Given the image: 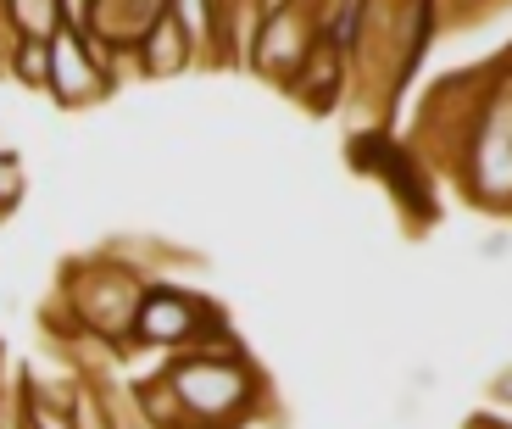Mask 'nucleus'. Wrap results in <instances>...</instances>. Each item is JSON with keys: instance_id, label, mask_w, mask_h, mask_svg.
I'll list each match as a JSON object with an SVG mask.
<instances>
[{"instance_id": "obj_1", "label": "nucleus", "mask_w": 512, "mask_h": 429, "mask_svg": "<svg viewBox=\"0 0 512 429\" xmlns=\"http://www.w3.org/2000/svg\"><path fill=\"white\" fill-rule=\"evenodd\" d=\"M162 385L173 390L179 402V429H240L245 418L262 407L268 385H262V368L251 363L245 346L229 351H179L167 363Z\"/></svg>"}, {"instance_id": "obj_2", "label": "nucleus", "mask_w": 512, "mask_h": 429, "mask_svg": "<svg viewBox=\"0 0 512 429\" xmlns=\"http://www.w3.org/2000/svg\"><path fill=\"white\" fill-rule=\"evenodd\" d=\"M234 329L223 318L218 301H206L201 290H184V285H167V279H151L134 307V324H128L123 346H151V351H206V346H229Z\"/></svg>"}, {"instance_id": "obj_3", "label": "nucleus", "mask_w": 512, "mask_h": 429, "mask_svg": "<svg viewBox=\"0 0 512 429\" xmlns=\"http://www.w3.org/2000/svg\"><path fill=\"white\" fill-rule=\"evenodd\" d=\"M451 184L474 207L507 218V207H512V78L496 84V95L485 101L479 123L468 129V145H462V162H457V179Z\"/></svg>"}, {"instance_id": "obj_4", "label": "nucleus", "mask_w": 512, "mask_h": 429, "mask_svg": "<svg viewBox=\"0 0 512 429\" xmlns=\"http://www.w3.org/2000/svg\"><path fill=\"white\" fill-rule=\"evenodd\" d=\"M312 39H318V17L301 6V0H290L284 12L262 17V28H256L251 39V56H245V67H256V73L268 78L273 90H290L295 73H301V62H307Z\"/></svg>"}, {"instance_id": "obj_5", "label": "nucleus", "mask_w": 512, "mask_h": 429, "mask_svg": "<svg viewBox=\"0 0 512 429\" xmlns=\"http://www.w3.org/2000/svg\"><path fill=\"white\" fill-rule=\"evenodd\" d=\"M45 95L62 112H84V106L112 95V78H106L101 56H95V45L78 28H56L51 34V78H45Z\"/></svg>"}, {"instance_id": "obj_6", "label": "nucleus", "mask_w": 512, "mask_h": 429, "mask_svg": "<svg viewBox=\"0 0 512 429\" xmlns=\"http://www.w3.org/2000/svg\"><path fill=\"white\" fill-rule=\"evenodd\" d=\"M162 17H167V0H90L78 34H90L95 45H112V51H134Z\"/></svg>"}, {"instance_id": "obj_7", "label": "nucleus", "mask_w": 512, "mask_h": 429, "mask_svg": "<svg viewBox=\"0 0 512 429\" xmlns=\"http://www.w3.org/2000/svg\"><path fill=\"white\" fill-rule=\"evenodd\" d=\"M134 51H140V73L145 78H179V73H190V67H195L190 39H184V28L173 23V17H162V23L134 45Z\"/></svg>"}, {"instance_id": "obj_8", "label": "nucleus", "mask_w": 512, "mask_h": 429, "mask_svg": "<svg viewBox=\"0 0 512 429\" xmlns=\"http://www.w3.org/2000/svg\"><path fill=\"white\" fill-rule=\"evenodd\" d=\"M6 17H12L17 39H51L62 23V0H6Z\"/></svg>"}, {"instance_id": "obj_9", "label": "nucleus", "mask_w": 512, "mask_h": 429, "mask_svg": "<svg viewBox=\"0 0 512 429\" xmlns=\"http://www.w3.org/2000/svg\"><path fill=\"white\" fill-rule=\"evenodd\" d=\"M6 78L23 84V90L45 95V78H51V39H17L12 62H6Z\"/></svg>"}, {"instance_id": "obj_10", "label": "nucleus", "mask_w": 512, "mask_h": 429, "mask_svg": "<svg viewBox=\"0 0 512 429\" xmlns=\"http://www.w3.org/2000/svg\"><path fill=\"white\" fill-rule=\"evenodd\" d=\"M28 201V168L17 151H0V218H12Z\"/></svg>"}, {"instance_id": "obj_11", "label": "nucleus", "mask_w": 512, "mask_h": 429, "mask_svg": "<svg viewBox=\"0 0 512 429\" xmlns=\"http://www.w3.org/2000/svg\"><path fill=\"white\" fill-rule=\"evenodd\" d=\"M73 429H112V418H106L101 396H95V385L78 390V402H73Z\"/></svg>"}, {"instance_id": "obj_12", "label": "nucleus", "mask_w": 512, "mask_h": 429, "mask_svg": "<svg viewBox=\"0 0 512 429\" xmlns=\"http://www.w3.org/2000/svg\"><path fill=\"white\" fill-rule=\"evenodd\" d=\"M84 6H90V0H62V23L78 28V23H84Z\"/></svg>"}, {"instance_id": "obj_13", "label": "nucleus", "mask_w": 512, "mask_h": 429, "mask_svg": "<svg viewBox=\"0 0 512 429\" xmlns=\"http://www.w3.org/2000/svg\"><path fill=\"white\" fill-rule=\"evenodd\" d=\"M479 257H485V262H501V257H507V240H485V246H479Z\"/></svg>"}, {"instance_id": "obj_14", "label": "nucleus", "mask_w": 512, "mask_h": 429, "mask_svg": "<svg viewBox=\"0 0 512 429\" xmlns=\"http://www.w3.org/2000/svg\"><path fill=\"white\" fill-rule=\"evenodd\" d=\"M0 223H6V218H0Z\"/></svg>"}]
</instances>
